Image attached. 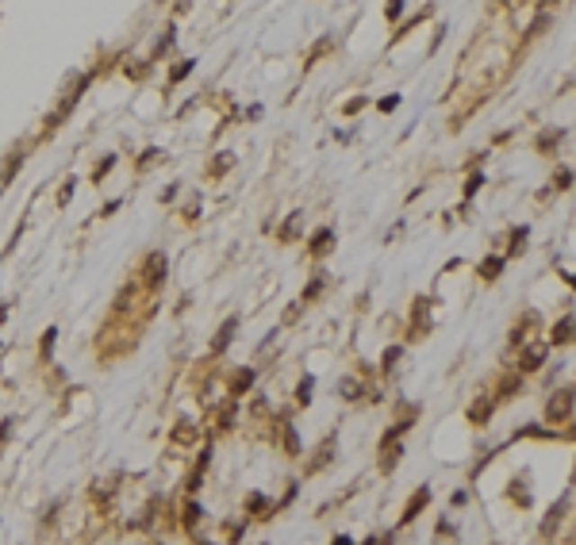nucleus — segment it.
<instances>
[{
  "instance_id": "f257e3e1",
  "label": "nucleus",
  "mask_w": 576,
  "mask_h": 545,
  "mask_svg": "<svg viewBox=\"0 0 576 545\" xmlns=\"http://www.w3.org/2000/svg\"><path fill=\"white\" fill-rule=\"evenodd\" d=\"M569 411H572V389H565V392H557V396H554V404H550V419H569Z\"/></svg>"
},
{
  "instance_id": "f03ea898",
  "label": "nucleus",
  "mask_w": 576,
  "mask_h": 545,
  "mask_svg": "<svg viewBox=\"0 0 576 545\" xmlns=\"http://www.w3.org/2000/svg\"><path fill=\"white\" fill-rule=\"evenodd\" d=\"M162 277H166V257H162V254H154L150 262H147V284L154 289V284L162 281Z\"/></svg>"
},
{
  "instance_id": "7ed1b4c3",
  "label": "nucleus",
  "mask_w": 576,
  "mask_h": 545,
  "mask_svg": "<svg viewBox=\"0 0 576 545\" xmlns=\"http://www.w3.org/2000/svg\"><path fill=\"white\" fill-rule=\"evenodd\" d=\"M427 496H430V492H427V487H419V496H415V499H411V507H408V511H403V523H411V519H415V514H419V511L427 507Z\"/></svg>"
},
{
  "instance_id": "20e7f679",
  "label": "nucleus",
  "mask_w": 576,
  "mask_h": 545,
  "mask_svg": "<svg viewBox=\"0 0 576 545\" xmlns=\"http://www.w3.org/2000/svg\"><path fill=\"white\" fill-rule=\"evenodd\" d=\"M569 335H572V319L557 323V331H554V342H561V346H565V342H569Z\"/></svg>"
},
{
  "instance_id": "39448f33",
  "label": "nucleus",
  "mask_w": 576,
  "mask_h": 545,
  "mask_svg": "<svg viewBox=\"0 0 576 545\" xmlns=\"http://www.w3.org/2000/svg\"><path fill=\"white\" fill-rule=\"evenodd\" d=\"M542 353H545V350H530V353L523 357V369H526V372H530V369H538V365H542Z\"/></svg>"
},
{
  "instance_id": "423d86ee",
  "label": "nucleus",
  "mask_w": 576,
  "mask_h": 545,
  "mask_svg": "<svg viewBox=\"0 0 576 545\" xmlns=\"http://www.w3.org/2000/svg\"><path fill=\"white\" fill-rule=\"evenodd\" d=\"M230 335H235V323H227V326H223V331H220V335H215V350H223V346H227V338H230Z\"/></svg>"
},
{
  "instance_id": "0eeeda50",
  "label": "nucleus",
  "mask_w": 576,
  "mask_h": 545,
  "mask_svg": "<svg viewBox=\"0 0 576 545\" xmlns=\"http://www.w3.org/2000/svg\"><path fill=\"white\" fill-rule=\"evenodd\" d=\"M500 265H503V262H496V257H488V262L481 265V272H484V277H496V272H500Z\"/></svg>"
},
{
  "instance_id": "6e6552de",
  "label": "nucleus",
  "mask_w": 576,
  "mask_h": 545,
  "mask_svg": "<svg viewBox=\"0 0 576 545\" xmlns=\"http://www.w3.org/2000/svg\"><path fill=\"white\" fill-rule=\"evenodd\" d=\"M315 246H320V254H327V246H330V231H323L320 238H315Z\"/></svg>"
}]
</instances>
